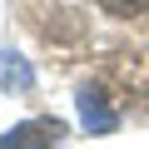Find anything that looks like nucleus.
Returning a JSON list of instances; mask_svg holds the SVG:
<instances>
[{"mask_svg": "<svg viewBox=\"0 0 149 149\" xmlns=\"http://www.w3.org/2000/svg\"><path fill=\"white\" fill-rule=\"evenodd\" d=\"M95 5H100L104 15H119V20H124V15H139L149 0H95Z\"/></svg>", "mask_w": 149, "mask_h": 149, "instance_id": "f03ea898", "label": "nucleus"}, {"mask_svg": "<svg viewBox=\"0 0 149 149\" xmlns=\"http://www.w3.org/2000/svg\"><path fill=\"white\" fill-rule=\"evenodd\" d=\"M60 134H65V124L40 119V124H25V129L5 134V139H0V149H50V144H60Z\"/></svg>", "mask_w": 149, "mask_h": 149, "instance_id": "f257e3e1", "label": "nucleus"}]
</instances>
